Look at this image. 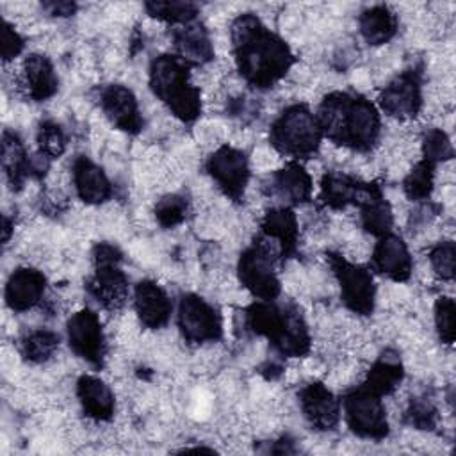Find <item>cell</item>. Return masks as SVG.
Here are the masks:
<instances>
[{"mask_svg": "<svg viewBox=\"0 0 456 456\" xmlns=\"http://www.w3.org/2000/svg\"><path fill=\"white\" fill-rule=\"evenodd\" d=\"M68 340L71 349L86 358L87 362L98 365L103 358L105 353V344H103V333L98 317L89 312L82 310L75 314L69 322H68Z\"/></svg>", "mask_w": 456, "mask_h": 456, "instance_id": "7c38bea8", "label": "cell"}, {"mask_svg": "<svg viewBox=\"0 0 456 456\" xmlns=\"http://www.w3.org/2000/svg\"><path fill=\"white\" fill-rule=\"evenodd\" d=\"M150 84L155 94L183 121L200 114V93L187 80V68L180 57L164 55L153 61Z\"/></svg>", "mask_w": 456, "mask_h": 456, "instance_id": "3957f363", "label": "cell"}, {"mask_svg": "<svg viewBox=\"0 0 456 456\" xmlns=\"http://www.w3.org/2000/svg\"><path fill=\"white\" fill-rule=\"evenodd\" d=\"M264 232L269 239L276 240L281 253H289L296 246V217L289 208L271 210L264 221Z\"/></svg>", "mask_w": 456, "mask_h": 456, "instance_id": "cb8c5ba5", "label": "cell"}, {"mask_svg": "<svg viewBox=\"0 0 456 456\" xmlns=\"http://www.w3.org/2000/svg\"><path fill=\"white\" fill-rule=\"evenodd\" d=\"M374 265L392 280H406L411 271V258L404 242L392 235L381 239L374 249Z\"/></svg>", "mask_w": 456, "mask_h": 456, "instance_id": "ac0fdd59", "label": "cell"}, {"mask_svg": "<svg viewBox=\"0 0 456 456\" xmlns=\"http://www.w3.org/2000/svg\"><path fill=\"white\" fill-rule=\"evenodd\" d=\"M171 301L166 296V292L151 283V281H141L135 289V310L148 328H160L167 322L171 314Z\"/></svg>", "mask_w": 456, "mask_h": 456, "instance_id": "2e32d148", "label": "cell"}, {"mask_svg": "<svg viewBox=\"0 0 456 456\" xmlns=\"http://www.w3.org/2000/svg\"><path fill=\"white\" fill-rule=\"evenodd\" d=\"M45 290V276L34 269H18L12 273L7 289L5 299L12 310H27L34 306Z\"/></svg>", "mask_w": 456, "mask_h": 456, "instance_id": "e0dca14e", "label": "cell"}, {"mask_svg": "<svg viewBox=\"0 0 456 456\" xmlns=\"http://www.w3.org/2000/svg\"><path fill=\"white\" fill-rule=\"evenodd\" d=\"M301 408L305 417L317 429H331L338 420V404L331 392L321 383H312L301 390Z\"/></svg>", "mask_w": 456, "mask_h": 456, "instance_id": "9a60e30c", "label": "cell"}, {"mask_svg": "<svg viewBox=\"0 0 456 456\" xmlns=\"http://www.w3.org/2000/svg\"><path fill=\"white\" fill-rule=\"evenodd\" d=\"M4 167L11 182L16 185H20L21 178L27 175V159L23 146L14 135L9 134H5L4 137Z\"/></svg>", "mask_w": 456, "mask_h": 456, "instance_id": "f1b7e54d", "label": "cell"}, {"mask_svg": "<svg viewBox=\"0 0 456 456\" xmlns=\"http://www.w3.org/2000/svg\"><path fill=\"white\" fill-rule=\"evenodd\" d=\"M232 39L237 66L253 86H271L285 75L292 62L289 46L251 14H244L233 23Z\"/></svg>", "mask_w": 456, "mask_h": 456, "instance_id": "6da1fadb", "label": "cell"}, {"mask_svg": "<svg viewBox=\"0 0 456 456\" xmlns=\"http://www.w3.org/2000/svg\"><path fill=\"white\" fill-rule=\"evenodd\" d=\"M424 153L428 162L435 160H445L452 157V146L447 139V135L440 130H431L424 139Z\"/></svg>", "mask_w": 456, "mask_h": 456, "instance_id": "d6a6232c", "label": "cell"}, {"mask_svg": "<svg viewBox=\"0 0 456 456\" xmlns=\"http://www.w3.org/2000/svg\"><path fill=\"white\" fill-rule=\"evenodd\" d=\"M78 399L82 403L84 411L93 419H109L114 410V395L110 388L93 376H84L77 387Z\"/></svg>", "mask_w": 456, "mask_h": 456, "instance_id": "44dd1931", "label": "cell"}, {"mask_svg": "<svg viewBox=\"0 0 456 456\" xmlns=\"http://www.w3.org/2000/svg\"><path fill=\"white\" fill-rule=\"evenodd\" d=\"M102 109L105 116L126 132H137L141 128V116L134 94L123 86H109L102 93Z\"/></svg>", "mask_w": 456, "mask_h": 456, "instance_id": "5bb4252c", "label": "cell"}, {"mask_svg": "<svg viewBox=\"0 0 456 456\" xmlns=\"http://www.w3.org/2000/svg\"><path fill=\"white\" fill-rule=\"evenodd\" d=\"M431 264L435 271L449 280L454 274V244L452 242H442L431 251Z\"/></svg>", "mask_w": 456, "mask_h": 456, "instance_id": "e575fe53", "label": "cell"}, {"mask_svg": "<svg viewBox=\"0 0 456 456\" xmlns=\"http://www.w3.org/2000/svg\"><path fill=\"white\" fill-rule=\"evenodd\" d=\"M146 9L157 18L182 23H187L196 14V7L189 2H150Z\"/></svg>", "mask_w": 456, "mask_h": 456, "instance_id": "4dcf8cb0", "label": "cell"}, {"mask_svg": "<svg viewBox=\"0 0 456 456\" xmlns=\"http://www.w3.org/2000/svg\"><path fill=\"white\" fill-rule=\"evenodd\" d=\"M25 84L34 100H45L57 89V78L48 59L43 55H30L25 61Z\"/></svg>", "mask_w": 456, "mask_h": 456, "instance_id": "603a6c76", "label": "cell"}, {"mask_svg": "<svg viewBox=\"0 0 456 456\" xmlns=\"http://www.w3.org/2000/svg\"><path fill=\"white\" fill-rule=\"evenodd\" d=\"M401 376H403V370H401L399 360L392 356H383L370 369L367 381L363 383V388L376 395H383L392 392L397 387V383L401 381Z\"/></svg>", "mask_w": 456, "mask_h": 456, "instance_id": "484cf974", "label": "cell"}, {"mask_svg": "<svg viewBox=\"0 0 456 456\" xmlns=\"http://www.w3.org/2000/svg\"><path fill=\"white\" fill-rule=\"evenodd\" d=\"M436 328L444 342L451 344L454 338V303L449 297H442L436 303Z\"/></svg>", "mask_w": 456, "mask_h": 456, "instance_id": "836d02e7", "label": "cell"}, {"mask_svg": "<svg viewBox=\"0 0 456 456\" xmlns=\"http://www.w3.org/2000/svg\"><path fill=\"white\" fill-rule=\"evenodd\" d=\"M39 144L46 155L57 157L62 153L66 142H64V135L57 125L45 123L39 130Z\"/></svg>", "mask_w": 456, "mask_h": 456, "instance_id": "d590c367", "label": "cell"}, {"mask_svg": "<svg viewBox=\"0 0 456 456\" xmlns=\"http://www.w3.org/2000/svg\"><path fill=\"white\" fill-rule=\"evenodd\" d=\"M175 46L180 59L189 62H207L212 59V45L200 25H185L175 32Z\"/></svg>", "mask_w": 456, "mask_h": 456, "instance_id": "7402d4cb", "label": "cell"}, {"mask_svg": "<svg viewBox=\"0 0 456 456\" xmlns=\"http://www.w3.org/2000/svg\"><path fill=\"white\" fill-rule=\"evenodd\" d=\"M178 322L189 342H212L221 335L219 315L198 296L182 297Z\"/></svg>", "mask_w": 456, "mask_h": 456, "instance_id": "9c48e42d", "label": "cell"}, {"mask_svg": "<svg viewBox=\"0 0 456 456\" xmlns=\"http://www.w3.org/2000/svg\"><path fill=\"white\" fill-rule=\"evenodd\" d=\"M207 169L228 196L239 198L242 194L249 176V167L244 153L224 146L208 159Z\"/></svg>", "mask_w": 456, "mask_h": 456, "instance_id": "8fae6325", "label": "cell"}, {"mask_svg": "<svg viewBox=\"0 0 456 456\" xmlns=\"http://www.w3.org/2000/svg\"><path fill=\"white\" fill-rule=\"evenodd\" d=\"M48 7L52 9V14H71L73 12V9H75V5L73 4H69V2H53V4H48Z\"/></svg>", "mask_w": 456, "mask_h": 456, "instance_id": "74e56055", "label": "cell"}, {"mask_svg": "<svg viewBox=\"0 0 456 456\" xmlns=\"http://www.w3.org/2000/svg\"><path fill=\"white\" fill-rule=\"evenodd\" d=\"M119 255L112 246L96 249V274L89 281V292L105 308H118L126 297V280L118 269Z\"/></svg>", "mask_w": 456, "mask_h": 456, "instance_id": "52a82bcc", "label": "cell"}, {"mask_svg": "<svg viewBox=\"0 0 456 456\" xmlns=\"http://www.w3.org/2000/svg\"><path fill=\"white\" fill-rule=\"evenodd\" d=\"M321 141V126L310 110L303 105L287 109L271 128L273 146L290 157H310Z\"/></svg>", "mask_w": 456, "mask_h": 456, "instance_id": "5b68a950", "label": "cell"}, {"mask_svg": "<svg viewBox=\"0 0 456 456\" xmlns=\"http://www.w3.org/2000/svg\"><path fill=\"white\" fill-rule=\"evenodd\" d=\"M433 185V164L424 160L417 164L404 180V191L411 200H422L429 194Z\"/></svg>", "mask_w": 456, "mask_h": 456, "instance_id": "f546056e", "label": "cell"}, {"mask_svg": "<svg viewBox=\"0 0 456 456\" xmlns=\"http://www.w3.org/2000/svg\"><path fill=\"white\" fill-rule=\"evenodd\" d=\"M273 253L274 251L269 249L267 244H258L248 249L239 264L242 285L248 287L255 296L264 299L274 297L280 290L278 278L273 271Z\"/></svg>", "mask_w": 456, "mask_h": 456, "instance_id": "ba28073f", "label": "cell"}, {"mask_svg": "<svg viewBox=\"0 0 456 456\" xmlns=\"http://www.w3.org/2000/svg\"><path fill=\"white\" fill-rule=\"evenodd\" d=\"M344 410L349 428L360 436L381 438L387 435L388 426L379 395L362 387L346 395Z\"/></svg>", "mask_w": 456, "mask_h": 456, "instance_id": "8992f818", "label": "cell"}, {"mask_svg": "<svg viewBox=\"0 0 456 456\" xmlns=\"http://www.w3.org/2000/svg\"><path fill=\"white\" fill-rule=\"evenodd\" d=\"M331 265L340 283L344 303L353 312L369 314L374 301V285L370 274L365 269L346 262L342 256H333Z\"/></svg>", "mask_w": 456, "mask_h": 456, "instance_id": "30bf717a", "label": "cell"}, {"mask_svg": "<svg viewBox=\"0 0 456 456\" xmlns=\"http://www.w3.org/2000/svg\"><path fill=\"white\" fill-rule=\"evenodd\" d=\"M310 176L296 164L287 166L271 176L269 192L287 203H301L310 196Z\"/></svg>", "mask_w": 456, "mask_h": 456, "instance_id": "ffe728a7", "label": "cell"}, {"mask_svg": "<svg viewBox=\"0 0 456 456\" xmlns=\"http://www.w3.org/2000/svg\"><path fill=\"white\" fill-rule=\"evenodd\" d=\"M23 43H21V37L14 32V28L11 25H4L2 28V55L4 59H12L14 55L20 53Z\"/></svg>", "mask_w": 456, "mask_h": 456, "instance_id": "8d00e7d4", "label": "cell"}, {"mask_svg": "<svg viewBox=\"0 0 456 456\" xmlns=\"http://www.w3.org/2000/svg\"><path fill=\"white\" fill-rule=\"evenodd\" d=\"M381 107L390 116H415L420 107V86L415 73H404L388 84L381 94Z\"/></svg>", "mask_w": 456, "mask_h": 456, "instance_id": "4fadbf2b", "label": "cell"}, {"mask_svg": "<svg viewBox=\"0 0 456 456\" xmlns=\"http://www.w3.org/2000/svg\"><path fill=\"white\" fill-rule=\"evenodd\" d=\"M362 223L369 232L378 235H383L390 230L392 212L388 205L381 200L378 191L367 201L362 203Z\"/></svg>", "mask_w": 456, "mask_h": 456, "instance_id": "4316f807", "label": "cell"}, {"mask_svg": "<svg viewBox=\"0 0 456 456\" xmlns=\"http://www.w3.org/2000/svg\"><path fill=\"white\" fill-rule=\"evenodd\" d=\"M360 30L369 43H385L395 32V16L383 5L372 7L362 14Z\"/></svg>", "mask_w": 456, "mask_h": 456, "instance_id": "d4e9b609", "label": "cell"}, {"mask_svg": "<svg viewBox=\"0 0 456 456\" xmlns=\"http://www.w3.org/2000/svg\"><path fill=\"white\" fill-rule=\"evenodd\" d=\"M317 123L330 139L356 150L370 148L379 132L376 109L367 100L346 93L324 100Z\"/></svg>", "mask_w": 456, "mask_h": 456, "instance_id": "7a4b0ae2", "label": "cell"}, {"mask_svg": "<svg viewBox=\"0 0 456 456\" xmlns=\"http://www.w3.org/2000/svg\"><path fill=\"white\" fill-rule=\"evenodd\" d=\"M157 219L160 221V224L164 226H175L178 224L187 212V203L183 198L180 196H166L164 200L159 201L157 205Z\"/></svg>", "mask_w": 456, "mask_h": 456, "instance_id": "1f68e13d", "label": "cell"}, {"mask_svg": "<svg viewBox=\"0 0 456 456\" xmlns=\"http://www.w3.org/2000/svg\"><path fill=\"white\" fill-rule=\"evenodd\" d=\"M59 346V337L52 331L39 330L28 333L21 342L23 354L32 362H43L53 354Z\"/></svg>", "mask_w": 456, "mask_h": 456, "instance_id": "83f0119b", "label": "cell"}, {"mask_svg": "<svg viewBox=\"0 0 456 456\" xmlns=\"http://www.w3.org/2000/svg\"><path fill=\"white\" fill-rule=\"evenodd\" d=\"M249 326L265 335L281 354L296 356L308 347L305 324L296 312L274 305H255L249 310Z\"/></svg>", "mask_w": 456, "mask_h": 456, "instance_id": "277c9868", "label": "cell"}, {"mask_svg": "<svg viewBox=\"0 0 456 456\" xmlns=\"http://www.w3.org/2000/svg\"><path fill=\"white\" fill-rule=\"evenodd\" d=\"M73 180L78 196L87 203H102L110 196V183L105 173L86 157L73 164Z\"/></svg>", "mask_w": 456, "mask_h": 456, "instance_id": "d6986e66", "label": "cell"}]
</instances>
